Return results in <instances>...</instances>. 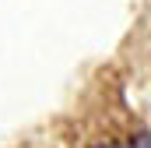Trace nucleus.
I'll list each match as a JSON object with an SVG mask.
<instances>
[{
  "mask_svg": "<svg viewBox=\"0 0 151 148\" xmlns=\"http://www.w3.org/2000/svg\"><path fill=\"white\" fill-rule=\"evenodd\" d=\"M130 148H151V134H137V138L130 141Z\"/></svg>",
  "mask_w": 151,
  "mask_h": 148,
  "instance_id": "f257e3e1",
  "label": "nucleus"
},
{
  "mask_svg": "<svg viewBox=\"0 0 151 148\" xmlns=\"http://www.w3.org/2000/svg\"><path fill=\"white\" fill-rule=\"evenodd\" d=\"M99 148H116V145H99Z\"/></svg>",
  "mask_w": 151,
  "mask_h": 148,
  "instance_id": "f03ea898",
  "label": "nucleus"
}]
</instances>
